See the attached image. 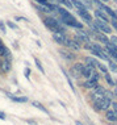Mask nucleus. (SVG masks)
Here are the masks:
<instances>
[{"label":"nucleus","mask_w":117,"mask_h":125,"mask_svg":"<svg viewBox=\"0 0 117 125\" xmlns=\"http://www.w3.org/2000/svg\"><path fill=\"white\" fill-rule=\"evenodd\" d=\"M104 78H105L107 83H108L109 86H116V84H115V82H113V79H112V76H111V74H109V73L104 74Z\"/></svg>","instance_id":"nucleus-19"},{"label":"nucleus","mask_w":117,"mask_h":125,"mask_svg":"<svg viewBox=\"0 0 117 125\" xmlns=\"http://www.w3.org/2000/svg\"><path fill=\"white\" fill-rule=\"evenodd\" d=\"M76 40H78L79 42H84V45L87 48H88V45L91 43L88 33H86L84 30H82V29H78V32H76Z\"/></svg>","instance_id":"nucleus-5"},{"label":"nucleus","mask_w":117,"mask_h":125,"mask_svg":"<svg viewBox=\"0 0 117 125\" xmlns=\"http://www.w3.org/2000/svg\"><path fill=\"white\" fill-rule=\"evenodd\" d=\"M111 24H112V28L117 32V20H111Z\"/></svg>","instance_id":"nucleus-28"},{"label":"nucleus","mask_w":117,"mask_h":125,"mask_svg":"<svg viewBox=\"0 0 117 125\" xmlns=\"http://www.w3.org/2000/svg\"><path fill=\"white\" fill-rule=\"evenodd\" d=\"M33 105H34L36 108H38V109H41V111H42V112H45V113H48V111H46V109H45V107H43V105H41V104H39V103H38V101H33Z\"/></svg>","instance_id":"nucleus-24"},{"label":"nucleus","mask_w":117,"mask_h":125,"mask_svg":"<svg viewBox=\"0 0 117 125\" xmlns=\"http://www.w3.org/2000/svg\"><path fill=\"white\" fill-rule=\"evenodd\" d=\"M109 41H111V42L113 43V45H115L116 48H117V36H112V37H111V40H109Z\"/></svg>","instance_id":"nucleus-27"},{"label":"nucleus","mask_w":117,"mask_h":125,"mask_svg":"<svg viewBox=\"0 0 117 125\" xmlns=\"http://www.w3.org/2000/svg\"><path fill=\"white\" fill-rule=\"evenodd\" d=\"M84 63H86V66H89V67H92V69H96V67H98L99 61L95 59L93 57H86Z\"/></svg>","instance_id":"nucleus-15"},{"label":"nucleus","mask_w":117,"mask_h":125,"mask_svg":"<svg viewBox=\"0 0 117 125\" xmlns=\"http://www.w3.org/2000/svg\"><path fill=\"white\" fill-rule=\"evenodd\" d=\"M1 69H3V71H9V70H11V61H9V59L3 61Z\"/></svg>","instance_id":"nucleus-18"},{"label":"nucleus","mask_w":117,"mask_h":125,"mask_svg":"<svg viewBox=\"0 0 117 125\" xmlns=\"http://www.w3.org/2000/svg\"><path fill=\"white\" fill-rule=\"evenodd\" d=\"M88 49H89V52H91L93 55L98 57V58H100V59H105V61L111 59L108 57V54H107L105 49H103L101 46H100V43H98V42H91L88 45Z\"/></svg>","instance_id":"nucleus-3"},{"label":"nucleus","mask_w":117,"mask_h":125,"mask_svg":"<svg viewBox=\"0 0 117 125\" xmlns=\"http://www.w3.org/2000/svg\"><path fill=\"white\" fill-rule=\"evenodd\" d=\"M98 69H99L103 74H107V73H108V70H107V66H104L103 63H100V62L98 63Z\"/></svg>","instance_id":"nucleus-25"},{"label":"nucleus","mask_w":117,"mask_h":125,"mask_svg":"<svg viewBox=\"0 0 117 125\" xmlns=\"http://www.w3.org/2000/svg\"><path fill=\"white\" fill-rule=\"evenodd\" d=\"M105 117L108 121L115 123V121H117V112L115 109H107L105 111Z\"/></svg>","instance_id":"nucleus-14"},{"label":"nucleus","mask_w":117,"mask_h":125,"mask_svg":"<svg viewBox=\"0 0 117 125\" xmlns=\"http://www.w3.org/2000/svg\"><path fill=\"white\" fill-rule=\"evenodd\" d=\"M111 107H112V109H115L116 112H117V101H112Z\"/></svg>","instance_id":"nucleus-30"},{"label":"nucleus","mask_w":117,"mask_h":125,"mask_svg":"<svg viewBox=\"0 0 117 125\" xmlns=\"http://www.w3.org/2000/svg\"><path fill=\"white\" fill-rule=\"evenodd\" d=\"M59 54H61V57H62V58H65V59H68V61H74L75 59V53H71L70 50L61 49V50H59Z\"/></svg>","instance_id":"nucleus-12"},{"label":"nucleus","mask_w":117,"mask_h":125,"mask_svg":"<svg viewBox=\"0 0 117 125\" xmlns=\"http://www.w3.org/2000/svg\"><path fill=\"white\" fill-rule=\"evenodd\" d=\"M95 73V69H92V67L89 66H86L84 65V69H83V73H82V76H84L86 79H88V78L92 76V74Z\"/></svg>","instance_id":"nucleus-17"},{"label":"nucleus","mask_w":117,"mask_h":125,"mask_svg":"<svg viewBox=\"0 0 117 125\" xmlns=\"http://www.w3.org/2000/svg\"><path fill=\"white\" fill-rule=\"evenodd\" d=\"M0 119H1V120L5 119V116H4V113H3V112H0Z\"/></svg>","instance_id":"nucleus-32"},{"label":"nucleus","mask_w":117,"mask_h":125,"mask_svg":"<svg viewBox=\"0 0 117 125\" xmlns=\"http://www.w3.org/2000/svg\"><path fill=\"white\" fill-rule=\"evenodd\" d=\"M57 12H58V15L61 16V20H62V22L65 25L72 26V28H76V29H83V24H80L67 9H65L63 7H59V8H57Z\"/></svg>","instance_id":"nucleus-1"},{"label":"nucleus","mask_w":117,"mask_h":125,"mask_svg":"<svg viewBox=\"0 0 117 125\" xmlns=\"http://www.w3.org/2000/svg\"><path fill=\"white\" fill-rule=\"evenodd\" d=\"M71 4H72V7L76 9V11H87V7L83 4L80 0H71Z\"/></svg>","instance_id":"nucleus-16"},{"label":"nucleus","mask_w":117,"mask_h":125,"mask_svg":"<svg viewBox=\"0 0 117 125\" xmlns=\"http://www.w3.org/2000/svg\"><path fill=\"white\" fill-rule=\"evenodd\" d=\"M113 95H115V96L117 97V87H116V88H115V91H113Z\"/></svg>","instance_id":"nucleus-33"},{"label":"nucleus","mask_w":117,"mask_h":125,"mask_svg":"<svg viewBox=\"0 0 117 125\" xmlns=\"http://www.w3.org/2000/svg\"><path fill=\"white\" fill-rule=\"evenodd\" d=\"M78 13H79L80 16H82V19L84 20V21H86L88 25H91V24H92V21H93V20H92V16H91V13L88 12V9H87V11H79Z\"/></svg>","instance_id":"nucleus-13"},{"label":"nucleus","mask_w":117,"mask_h":125,"mask_svg":"<svg viewBox=\"0 0 117 125\" xmlns=\"http://www.w3.org/2000/svg\"><path fill=\"white\" fill-rule=\"evenodd\" d=\"M0 29H1V32L5 33V25H4V22H3V21H0Z\"/></svg>","instance_id":"nucleus-31"},{"label":"nucleus","mask_w":117,"mask_h":125,"mask_svg":"<svg viewBox=\"0 0 117 125\" xmlns=\"http://www.w3.org/2000/svg\"><path fill=\"white\" fill-rule=\"evenodd\" d=\"M92 36H93V38L96 40V42H98V43H104V45H107V43L109 42V38L107 37L105 33H101V32H92Z\"/></svg>","instance_id":"nucleus-8"},{"label":"nucleus","mask_w":117,"mask_h":125,"mask_svg":"<svg viewBox=\"0 0 117 125\" xmlns=\"http://www.w3.org/2000/svg\"><path fill=\"white\" fill-rule=\"evenodd\" d=\"M93 24L96 25L98 30H99V32H101V33L108 34V33L112 32V26H109L108 22H104V21H101V20H98V19H96L95 21H93Z\"/></svg>","instance_id":"nucleus-4"},{"label":"nucleus","mask_w":117,"mask_h":125,"mask_svg":"<svg viewBox=\"0 0 117 125\" xmlns=\"http://www.w3.org/2000/svg\"><path fill=\"white\" fill-rule=\"evenodd\" d=\"M113 1H116V3H117V0H113Z\"/></svg>","instance_id":"nucleus-37"},{"label":"nucleus","mask_w":117,"mask_h":125,"mask_svg":"<svg viewBox=\"0 0 117 125\" xmlns=\"http://www.w3.org/2000/svg\"><path fill=\"white\" fill-rule=\"evenodd\" d=\"M108 65H109V69H111L112 71L117 73V62H115V61H112V59H109V61H108Z\"/></svg>","instance_id":"nucleus-20"},{"label":"nucleus","mask_w":117,"mask_h":125,"mask_svg":"<svg viewBox=\"0 0 117 125\" xmlns=\"http://www.w3.org/2000/svg\"><path fill=\"white\" fill-rule=\"evenodd\" d=\"M116 86H117V82H116Z\"/></svg>","instance_id":"nucleus-38"},{"label":"nucleus","mask_w":117,"mask_h":125,"mask_svg":"<svg viewBox=\"0 0 117 125\" xmlns=\"http://www.w3.org/2000/svg\"><path fill=\"white\" fill-rule=\"evenodd\" d=\"M65 46H67V48L72 49V50H79L80 49V42L76 38H67Z\"/></svg>","instance_id":"nucleus-11"},{"label":"nucleus","mask_w":117,"mask_h":125,"mask_svg":"<svg viewBox=\"0 0 117 125\" xmlns=\"http://www.w3.org/2000/svg\"><path fill=\"white\" fill-rule=\"evenodd\" d=\"M100 1H103V3H108L109 0H100Z\"/></svg>","instance_id":"nucleus-35"},{"label":"nucleus","mask_w":117,"mask_h":125,"mask_svg":"<svg viewBox=\"0 0 117 125\" xmlns=\"http://www.w3.org/2000/svg\"><path fill=\"white\" fill-rule=\"evenodd\" d=\"M43 22H45L46 28L49 30H51L53 33H65L66 29L58 20H55L54 17H45L43 19Z\"/></svg>","instance_id":"nucleus-2"},{"label":"nucleus","mask_w":117,"mask_h":125,"mask_svg":"<svg viewBox=\"0 0 117 125\" xmlns=\"http://www.w3.org/2000/svg\"><path fill=\"white\" fill-rule=\"evenodd\" d=\"M89 125H92V124H89Z\"/></svg>","instance_id":"nucleus-39"},{"label":"nucleus","mask_w":117,"mask_h":125,"mask_svg":"<svg viewBox=\"0 0 117 125\" xmlns=\"http://www.w3.org/2000/svg\"><path fill=\"white\" fill-rule=\"evenodd\" d=\"M7 25H8L9 28H12V29H17V25H16V24H13V22H11V21H8V22H7Z\"/></svg>","instance_id":"nucleus-29"},{"label":"nucleus","mask_w":117,"mask_h":125,"mask_svg":"<svg viewBox=\"0 0 117 125\" xmlns=\"http://www.w3.org/2000/svg\"><path fill=\"white\" fill-rule=\"evenodd\" d=\"M59 3H61L62 5L67 7V8H72V4H71V0H59Z\"/></svg>","instance_id":"nucleus-23"},{"label":"nucleus","mask_w":117,"mask_h":125,"mask_svg":"<svg viewBox=\"0 0 117 125\" xmlns=\"http://www.w3.org/2000/svg\"><path fill=\"white\" fill-rule=\"evenodd\" d=\"M88 1V4H91V3H93V0H87Z\"/></svg>","instance_id":"nucleus-36"},{"label":"nucleus","mask_w":117,"mask_h":125,"mask_svg":"<svg viewBox=\"0 0 117 125\" xmlns=\"http://www.w3.org/2000/svg\"><path fill=\"white\" fill-rule=\"evenodd\" d=\"M93 13H95V17L98 19V20H101V21H104V22H109V21H111L109 16L107 15V13H105L104 11H101V9L96 8V11L93 12Z\"/></svg>","instance_id":"nucleus-10"},{"label":"nucleus","mask_w":117,"mask_h":125,"mask_svg":"<svg viewBox=\"0 0 117 125\" xmlns=\"http://www.w3.org/2000/svg\"><path fill=\"white\" fill-rule=\"evenodd\" d=\"M13 101H17V103H25V101H28V97H15V96H9Z\"/></svg>","instance_id":"nucleus-21"},{"label":"nucleus","mask_w":117,"mask_h":125,"mask_svg":"<svg viewBox=\"0 0 117 125\" xmlns=\"http://www.w3.org/2000/svg\"><path fill=\"white\" fill-rule=\"evenodd\" d=\"M83 69H84V65L83 63H75V65H72L71 67V75L75 78V79H78V78L82 76V73H83Z\"/></svg>","instance_id":"nucleus-6"},{"label":"nucleus","mask_w":117,"mask_h":125,"mask_svg":"<svg viewBox=\"0 0 117 125\" xmlns=\"http://www.w3.org/2000/svg\"><path fill=\"white\" fill-rule=\"evenodd\" d=\"M75 125H83V124L80 123V121H75Z\"/></svg>","instance_id":"nucleus-34"},{"label":"nucleus","mask_w":117,"mask_h":125,"mask_svg":"<svg viewBox=\"0 0 117 125\" xmlns=\"http://www.w3.org/2000/svg\"><path fill=\"white\" fill-rule=\"evenodd\" d=\"M67 38L68 37L66 36V33H53V40L59 45H66Z\"/></svg>","instance_id":"nucleus-9"},{"label":"nucleus","mask_w":117,"mask_h":125,"mask_svg":"<svg viewBox=\"0 0 117 125\" xmlns=\"http://www.w3.org/2000/svg\"><path fill=\"white\" fill-rule=\"evenodd\" d=\"M95 103H98V105H99V109L100 111H107V109H109V107H111V104H112V99H109V97H101L99 101H95Z\"/></svg>","instance_id":"nucleus-7"},{"label":"nucleus","mask_w":117,"mask_h":125,"mask_svg":"<svg viewBox=\"0 0 117 125\" xmlns=\"http://www.w3.org/2000/svg\"><path fill=\"white\" fill-rule=\"evenodd\" d=\"M8 53V49L4 46V43L0 42V55H5V54Z\"/></svg>","instance_id":"nucleus-22"},{"label":"nucleus","mask_w":117,"mask_h":125,"mask_svg":"<svg viewBox=\"0 0 117 125\" xmlns=\"http://www.w3.org/2000/svg\"><path fill=\"white\" fill-rule=\"evenodd\" d=\"M34 62H36V65H37V67H38L39 71H41V73H45V71H43V67L41 66V62H39V59H38V58H34Z\"/></svg>","instance_id":"nucleus-26"}]
</instances>
